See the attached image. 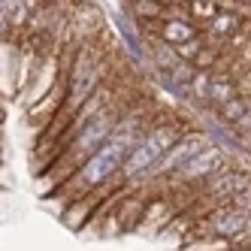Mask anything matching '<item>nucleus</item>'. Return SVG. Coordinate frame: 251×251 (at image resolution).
<instances>
[{"mask_svg":"<svg viewBox=\"0 0 251 251\" xmlns=\"http://www.w3.org/2000/svg\"><path fill=\"white\" fill-rule=\"evenodd\" d=\"M139 136H142V133H139ZM139 136H127V133H124V124H118L115 136L106 142V146H103L94 157H88L85 164L79 167V173L67 182V191L85 194V191L100 188L103 182H109L118 170H124V164H127V157H130L133 146L139 142Z\"/></svg>","mask_w":251,"mask_h":251,"instance_id":"f257e3e1","label":"nucleus"},{"mask_svg":"<svg viewBox=\"0 0 251 251\" xmlns=\"http://www.w3.org/2000/svg\"><path fill=\"white\" fill-rule=\"evenodd\" d=\"M178 142H182V130L178 124H157L151 130H142L139 142L133 146L127 164H124V178H133V176H142V173H151L160 160H164Z\"/></svg>","mask_w":251,"mask_h":251,"instance_id":"f03ea898","label":"nucleus"},{"mask_svg":"<svg viewBox=\"0 0 251 251\" xmlns=\"http://www.w3.org/2000/svg\"><path fill=\"white\" fill-rule=\"evenodd\" d=\"M209 230L215 233V236H251V215L248 212H242L239 206H227V209H218V212H215L212 215V218H209Z\"/></svg>","mask_w":251,"mask_h":251,"instance_id":"7ed1b4c3","label":"nucleus"},{"mask_svg":"<svg viewBox=\"0 0 251 251\" xmlns=\"http://www.w3.org/2000/svg\"><path fill=\"white\" fill-rule=\"evenodd\" d=\"M157 33H160V40L170 43L173 49H185V46L197 43V27L191 22H185V19H167Z\"/></svg>","mask_w":251,"mask_h":251,"instance_id":"20e7f679","label":"nucleus"},{"mask_svg":"<svg viewBox=\"0 0 251 251\" xmlns=\"http://www.w3.org/2000/svg\"><path fill=\"white\" fill-rule=\"evenodd\" d=\"M115 25H118V33H121L124 46H127V55L133 58V64H142V61H146V51H142V43H139V37H136L133 25H127V19H124V9L115 12Z\"/></svg>","mask_w":251,"mask_h":251,"instance_id":"39448f33","label":"nucleus"},{"mask_svg":"<svg viewBox=\"0 0 251 251\" xmlns=\"http://www.w3.org/2000/svg\"><path fill=\"white\" fill-rule=\"evenodd\" d=\"M236 27H239V12H233V9H221V15L209 25V37H215V40H227Z\"/></svg>","mask_w":251,"mask_h":251,"instance_id":"423d86ee","label":"nucleus"},{"mask_svg":"<svg viewBox=\"0 0 251 251\" xmlns=\"http://www.w3.org/2000/svg\"><path fill=\"white\" fill-rule=\"evenodd\" d=\"M230 100H236V88L227 79H209V103L227 106Z\"/></svg>","mask_w":251,"mask_h":251,"instance_id":"0eeeda50","label":"nucleus"},{"mask_svg":"<svg viewBox=\"0 0 251 251\" xmlns=\"http://www.w3.org/2000/svg\"><path fill=\"white\" fill-rule=\"evenodd\" d=\"M127 12L133 15V19L146 22V19L164 15V3H157V0H133V3H127Z\"/></svg>","mask_w":251,"mask_h":251,"instance_id":"6e6552de","label":"nucleus"},{"mask_svg":"<svg viewBox=\"0 0 251 251\" xmlns=\"http://www.w3.org/2000/svg\"><path fill=\"white\" fill-rule=\"evenodd\" d=\"M188 6H191L194 19H206L209 25L221 15V3H215V0H194V3H188Z\"/></svg>","mask_w":251,"mask_h":251,"instance_id":"1a4fd4ad","label":"nucleus"},{"mask_svg":"<svg viewBox=\"0 0 251 251\" xmlns=\"http://www.w3.org/2000/svg\"><path fill=\"white\" fill-rule=\"evenodd\" d=\"M242 248H245V251H251V236L245 239V245H242Z\"/></svg>","mask_w":251,"mask_h":251,"instance_id":"9d476101","label":"nucleus"}]
</instances>
